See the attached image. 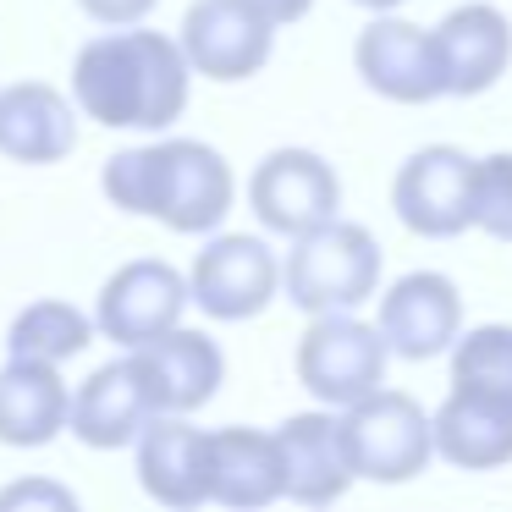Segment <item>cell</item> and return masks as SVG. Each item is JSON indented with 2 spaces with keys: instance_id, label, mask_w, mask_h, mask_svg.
Wrapping results in <instances>:
<instances>
[{
  "instance_id": "e0dca14e",
  "label": "cell",
  "mask_w": 512,
  "mask_h": 512,
  "mask_svg": "<svg viewBox=\"0 0 512 512\" xmlns=\"http://www.w3.org/2000/svg\"><path fill=\"white\" fill-rule=\"evenodd\" d=\"M138 485L160 507H204L210 501V430L188 413H155L138 435Z\"/></svg>"
},
{
  "instance_id": "30bf717a",
  "label": "cell",
  "mask_w": 512,
  "mask_h": 512,
  "mask_svg": "<svg viewBox=\"0 0 512 512\" xmlns=\"http://www.w3.org/2000/svg\"><path fill=\"white\" fill-rule=\"evenodd\" d=\"M188 303H193V287L177 265H166V259H127L100 287L94 325L116 347H144L155 336L177 331Z\"/></svg>"
},
{
  "instance_id": "3957f363",
  "label": "cell",
  "mask_w": 512,
  "mask_h": 512,
  "mask_svg": "<svg viewBox=\"0 0 512 512\" xmlns=\"http://www.w3.org/2000/svg\"><path fill=\"white\" fill-rule=\"evenodd\" d=\"M380 243L358 221H325L314 232L292 237V254L281 259V292L303 314L364 309L380 292Z\"/></svg>"
},
{
  "instance_id": "d6986e66",
  "label": "cell",
  "mask_w": 512,
  "mask_h": 512,
  "mask_svg": "<svg viewBox=\"0 0 512 512\" xmlns=\"http://www.w3.org/2000/svg\"><path fill=\"white\" fill-rule=\"evenodd\" d=\"M78 100L50 83L0 89V155L17 166H56L78 149Z\"/></svg>"
},
{
  "instance_id": "8992f818",
  "label": "cell",
  "mask_w": 512,
  "mask_h": 512,
  "mask_svg": "<svg viewBox=\"0 0 512 512\" xmlns=\"http://www.w3.org/2000/svg\"><path fill=\"white\" fill-rule=\"evenodd\" d=\"M474 155L457 144H424L402 160L397 182H391V210L413 237H463L474 226Z\"/></svg>"
},
{
  "instance_id": "7a4b0ae2",
  "label": "cell",
  "mask_w": 512,
  "mask_h": 512,
  "mask_svg": "<svg viewBox=\"0 0 512 512\" xmlns=\"http://www.w3.org/2000/svg\"><path fill=\"white\" fill-rule=\"evenodd\" d=\"M100 188L122 215H144L182 237H210L237 204V177L221 149L199 138H160V144L116 149L100 166Z\"/></svg>"
},
{
  "instance_id": "83f0119b",
  "label": "cell",
  "mask_w": 512,
  "mask_h": 512,
  "mask_svg": "<svg viewBox=\"0 0 512 512\" xmlns=\"http://www.w3.org/2000/svg\"><path fill=\"white\" fill-rule=\"evenodd\" d=\"M353 6H364V12H397V6H408V0H353Z\"/></svg>"
},
{
  "instance_id": "cb8c5ba5",
  "label": "cell",
  "mask_w": 512,
  "mask_h": 512,
  "mask_svg": "<svg viewBox=\"0 0 512 512\" xmlns=\"http://www.w3.org/2000/svg\"><path fill=\"white\" fill-rule=\"evenodd\" d=\"M474 226L496 243H512V155L496 149L474 166Z\"/></svg>"
},
{
  "instance_id": "603a6c76",
  "label": "cell",
  "mask_w": 512,
  "mask_h": 512,
  "mask_svg": "<svg viewBox=\"0 0 512 512\" xmlns=\"http://www.w3.org/2000/svg\"><path fill=\"white\" fill-rule=\"evenodd\" d=\"M452 380L512 391V325H474L452 342Z\"/></svg>"
},
{
  "instance_id": "d4e9b609",
  "label": "cell",
  "mask_w": 512,
  "mask_h": 512,
  "mask_svg": "<svg viewBox=\"0 0 512 512\" xmlns=\"http://www.w3.org/2000/svg\"><path fill=\"white\" fill-rule=\"evenodd\" d=\"M78 6L105 28H133V23H149V12H155L160 0H78Z\"/></svg>"
},
{
  "instance_id": "52a82bcc",
  "label": "cell",
  "mask_w": 512,
  "mask_h": 512,
  "mask_svg": "<svg viewBox=\"0 0 512 512\" xmlns=\"http://www.w3.org/2000/svg\"><path fill=\"white\" fill-rule=\"evenodd\" d=\"M248 210L276 237H303L342 215V177L314 149H270L248 177Z\"/></svg>"
},
{
  "instance_id": "5b68a950",
  "label": "cell",
  "mask_w": 512,
  "mask_h": 512,
  "mask_svg": "<svg viewBox=\"0 0 512 512\" xmlns=\"http://www.w3.org/2000/svg\"><path fill=\"white\" fill-rule=\"evenodd\" d=\"M342 424L358 479L408 485L435 463V413H424V402L408 391H369L364 402L342 408Z\"/></svg>"
},
{
  "instance_id": "ffe728a7",
  "label": "cell",
  "mask_w": 512,
  "mask_h": 512,
  "mask_svg": "<svg viewBox=\"0 0 512 512\" xmlns=\"http://www.w3.org/2000/svg\"><path fill=\"white\" fill-rule=\"evenodd\" d=\"M281 496H287V457L276 430H248V424L210 430V501L270 507Z\"/></svg>"
},
{
  "instance_id": "2e32d148",
  "label": "cell",
  "mask_w": 512,
  "mask_h": 512,
  "mask_svg": "<svg viewBox=\"0 0 512 512\" xmlns=\"http://www.w3.org/2000/svg\"><path fill=\"white\" fill-rule=\"evenodd\" d=\"M155 397H149V380L138 369V358L122 347V358L100 364L78 391H72V424L67 430L78 435L83 446L94 452H116V446H138L144 424L155 419Z\"/></svg>"
},
{
  "instance_id": "484cf974",
  "label": "cell",
  "mask_w": 512,
  "mask_h": 512,
  "mask_svg": "<svg viewBox=\"0 0 512 512\" xmlns=\"http://www.w3.org/2000/svg\"><path fill=\"white\" fill-rule=\"evenodd\" d=\"M17 501H50V507H78L72 490H56V485H12L0 490V507H17Z\"/></svg>"
},
{
  "instance_id": "7c38bea8",
  "label": "cell",
  "mask_w": 512,
  "mask_h": 512,
  "mask_svg": "<svg viewBox=\"0 0 512 512\" xmlns=\"http://www.w3.org/2000/svg\"><path fill=\"white\" fill-rule=\"evenodd\" d=\"M380 336H386L391 358H424L452 353V342L463 336V292L441 270H408L380 292Z\"/></svg>"
},
{
  "instance_id": "6da1fadb",
  "label": "cell",
  "mask_w": 512,
  "mask_h": 512,
  "mask_svg": "<svg viewBox=\"0 0 512 512\" xmlns=\"http://www.w3.org/2000/svg\"><path fill=\"white\" fill-rule=\"evenodd\" d=\"M188 89L193 67L182 56V39L144 23L94 34L72 56V100L111 133H166L188 111Z\"/></svg>"
},
{
  "instance_id": "44dd1931",
  "label": "cell",
  "mask_w": 512,
  "mask_h": 512,
  "mask_svg": "<svg viewBox=\"0 0 512 512\" xmlns=\"http://www.w3.org/2000/svg\"><path fill=\"white\" fill-rule=\"evenodd\" d=\"M72 424V386L50 358H6L0 369V446H50Z\"/></svg>"
},
{
  "instance_id": "5bb4252c",
  "label": "cell",
  "mask_w": 512,
  "mask_h": 512,
  "mask_svg": "<svg viewBox=\"0 0 512 512\" xmlns=\"http://www.w3.org/2000/svg\"><path fill=\"white\" fill-rule=\"evenodd\" d=\"M276 435H281V457H287V496L298 507H331L353 490L358 468H353V446H347L342 408L292 413V419L276 424Z\"/></svg>"
},
{
  "instance_id": "4316f807",
  "label": "cell",
  "mask_w": 512,
  "mask_h": 512,
  "mask_svg": "<svg viewBox=\"0 0 512 512\" xmlns=\"http://www.w3.org/2000/svg\"><path fill=\"white\" fill-rule=\"evenodd\" d=\"M259 12L270 17L276 28H287V23H303V17L314 12V0H254Z\"/></svg>"
},
{
  "instance_id": "4fadbf2b",
  "label": "cell",
  "mask_w": 512,
  "mask_h": 512,
  "mask_svg": "<svg viewBox=\"0 0 512 512\" xmlns=\"http://www.w3.org/2000/svg\"><path fill=\"white\" fill-rule=\"evenodd\" d=\"M435 457L468 474L512 463V391L507 386H468L452 380L446 402L435 408Z\"/></svg>"
},
{
  "instance_id": "ac0fdd59",
  "label": "cell",
  "mask_w": 512,
  "mask_h": 512,
  "mask_svg": "<svg viewBox=\"0 0 512 512\" xmlns=\"http://www.w3.org/2000/svg\"><path fill=\"white\" fill-rule=\"evenodd\" d=\"M127 353L138 358L160 413H199L226 386V353L215 347V336L188 331V325H177V331L155 336L144 347H127Z\"/></svg>"
},
{
  "instance_id": "7402d4cb",
  "label": "cell",
  "mask_w": 512,
  "mask_h": 512,
  "mask_svg": "<svg viewBox=\"0 0 512 512\" xmlns=\"http://www.w3.org/2000/svg\"><path fill=\"white\" fill-rule=\"evenodd\" d=\"M94 331H100V325H94L83 309H72V303H61V298H39V303H28V309L12 320V331H6V353L67 364V358H78L83 347L94 342Z\"/></svg>"
},
{
  "instance_id": "8fae6325",
  "label": "cell",
  "mask_w": 512,
  "mask_h": 512,
  "mask_svg": "<svg viewBox=\"0 0 512 512\" xmlns=\"http://www.w3.org/2000/svg\"><path fill=\"white\" fill-rule=\"evenodd\" d=\"M353 67H358V78L391 105H430L446 94L435 28L402 23V17H391V12H375V23L358 34Z\"/></svg>"
},
{
  "instance_id": "9c48e42d",
  "label": "cell",
  "mask_w": 512,
  "mask_h": 512,
  "mask_svg": "<svg viewBox=\"0 0 512 512\" xmlns=\"http://www.w3.org/2000/svg\"><path fill=\"white\" fill-rule=\"evenodd\" d=\"M182 56L210 83H248L270 67L276 23L254 0H193L182 17Z\"/></svg>"
},
{
  "instance_id": "ba28073f",
  "label": "cell",
  "mask_w": 512,
  "mask_h": 512,
  "mask_svg": "<svg viewBox=\"0 0 512 512\" xmlns=\"http://www.w3.org/2000/svg\"><path fill=\"white\" fill-rule=\"evenodd\" d=\"M188 287H193V303L210 320H226V325L259 320L281 292V259L265 237L221 232L199 248V259L188 270Z\"/></svg>"
},
{
  "instance_id": "277c9868",
  "label": "cell",
  "mask_w": 512,
  "mask_h": 512,
  "mask_svg": "<svg viewBox=\"0 0 512 512\" xmlns=\"http://www.w3.org/2000/svg\"><path fill=\"white\" fill-rule=\"evenodd\" d=\"M391 347L380 336V325L358 320L353 309L336 314H309V331L298 336V386L309 391L320 408H353L369 391L386 386Z\"/></svg>"
},
{
  "instance_id": "9a60e30c",
  "label": "cell",
  "mask_w": 512,
  "mask_h": 512,
  "mask_svg": "<svg viewBox=\"0 0 512 512\" xmlns=\"http://www.w3.org/2000/svg\"><path fill=\"white\" fill-rule=\"evenodd\" d=\"M435 50H441L446 94L452 100H479L512 67V17L490 0H468V6H457L435 23Z\"/></svg>"
}]
</instances>
